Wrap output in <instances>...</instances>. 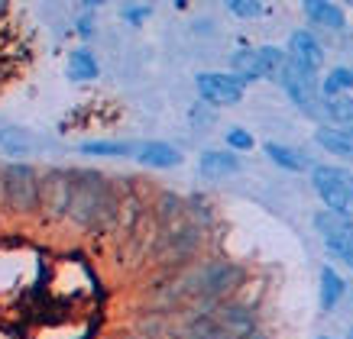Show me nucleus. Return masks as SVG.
I'll list each match as a JSON object with an SVG mask.
<instances>
[{"label": "nucleus", "instance_id": "9", "mask_svg": "<svg viewBox=\"0 0 353 339\" xmlns=\"http://www.w3.org/2000/svg\"><path fill=\"white\" fill-rule=\"evenodd\" d=\"M72 191H75V178L65 168H49L43 175V213L46 220H65L72 213Z\"/></svg>", "mask_w": 353, "mask_h": 339}, {"label": "nucleus", "instance_id": "26", "mask_svg": "<svg viewBox=\"0 0 353 339\" xmlns=\"http://www.w3.org/2000/svg\"><path fill=\"white\" fill-rule=\"evenodd\" d=\"M185 217H188L192 223H198L201 230H208V226L214 223V207L208 204L204 194H192V197L185 201Z\"/></svg>", "mask_w": 353, "mask_h": 339}, {"label": "nucleus", "instance_id": "24", "mask_svg": "<svg viewBox=\"0 0 353 339\" xmlns=\"http://www.w3.org/2000/svg\"><path fill=\"white\" fill-rule=\"evenodd\" d=\"M133 333L143 339H169L172 333V323H169V314H159V310H150V314H143L137 320V327Z\"/></svg>", "mask_w": 353, "mask_h": 339}, {"label": "nucleus", "instance_id": "23", "mask_svg": "<svg viewBox=\"0 0 353 339\" xmlns=\"http://www.w3.org/2000/svg\"><path fill=\"white\" fill-rule=\"evenodd\" d=\"M97 74H101V65H97L94 52L91 49H75V52L68 55V78L72 81H94Z\"/></svg>", "mask_w": 353, "mask_h": 339}, {"label": "nucleus", "instance_id": "31", "mask_svg": "<svg viewBox=\"0 0 353 339\" xmlns=\"http://www.w3.org/2000/svg\"><path fill=\"white\" fill-rule=\"evenodd\" d=\"M120 339H143V336H137V333H127V336H120Z\"/></svg>", "mask_w": 353, "mask_h": 339}, {"label": "nucleus", "instance_id": "33", "mask_svg": "<svg viewBox=\"0 0 353 339\" xmlns=\"http://www.w3.org/2000/svg\"><path fill=\"white\" fill-rule=\"evenodd\" d=\"M350 268H353V259H350Z\"/></svg>", "mask_w": 353, "mask_h": 339}, {"label": "nucleus", "instance_id": "10", "mask_svg": "<svg viewBox=\"0 0 353 339\" xmlns=\"http://www.w3.org/2000/svg\"><path fill=\"white\" fill-rule=\"evenodd\" d=\"M314 226L324 236L327 252L334 259H341L343 265H350V259H353V220L350 217H341V213H334V210H318L314 213Z\"/></svg>", "mask_w": 353, "mask_h": 339}, {"label": "nucleus", "instance_id": "27", "mask_svg": "<svg viewBox=\"0 0 353 339\" xmlns=\"http://www.w3.org/2000/svg\"><path fill=\"white\" fill-rule=\"evenodd\" d=\"M227 10L234 13L236 20H259L269 7L266 3H259V0H230V3H227Z\"/></svg>", "mask_w": 353, "mask_h": 339}, {"label": "nucleus", "instance_id": "17", "mask_svg": "<svg viewBox=\"0 0 353 339\" xmlns=\"http://www.w3.org/2000/svg\"><path fill=\"white\" fill-rule=\"evenodd\" d=\"M185 220V201L179 194L162 191L156 201H152V226L156 230H169V226H179Z\"/></svg>", "mask_w": 353, "mask_h": 339}, {"label": "nucleus", "instance_id": "25", "mask_svg": "<svg viewBox=\"0 0 353 339\" xmlns=\"http://www.w3.org/2000/svg\"><path fill=\"white\" fill-rule=\"evenodd\" d=\"M353 91V68H347V65H337V68H331V72L324 74L321 81V97H343Z\"/></svg>", "mask_w": 353, "mask_h": 339}, {"label": "nucleus", "instance_id": "21", "mask_svg": "<svg viewBox=\"0 0 353 339\" xmlns=\"http://www.w3.org/2000/svg\"><path fill=\"white\" fill-rule=\"evenodd\" d=\"M343 294H347V281H343V275L334 265H324L321 268V310L324 314H331V310L343 300Z\"/></svg>", "mask_w": 353, "mask_h": 339}, {"label": "nucleus", "instance_id": "20", "mask_svg": "<svg viewBox=\"0 0 353 339\" xmlns=\"http://www.w3.org/2000/svg\"><path fill=\"white\" fill-rule=\"evenodd\" d=\"M314 142L321 149H327L331 155L343 162H353V136L350 133H341V129H331V127H318L314 129Z\"/></svg>", "mask_w": 353, "mask_h": 339}, {"label": "nucleus", "instance_id": "29", "mask_svg": "<svg viewBox=\"0 0 353 339\" xmlns=\"http://www.w3.org/2000/svg\"><path fill=\"white\" fill-rule=\"evenodd\" d=\"M120 17H123L130 26H143V23L152 17V3H123V7H120Z\"/></svg>", "mask_w": 353, "mask_h": 339}, {"label": "nucleus", "instance_id": "6", "mask_svg": "<svg viewBox=\"0 0 353 339\" xmlns=\"http://www.w3.org/2000/svg\"><path fill=\"white\" fill-rule=\"evenodd\" d=\"M289 52H282L279 45H259V49H240L230 58V72L243 81V85H253V81H266V78H279L282 65H285Z\"/></svg>", "mask_w": 353, "mask_h": 339}, {"label": "nucleus", "instance_id": "30", "mask_svg": "<svg viewBox=\"0 0 353 339\" xmlns=\"http://www.w3.org/2000/svg\"><path fill=\"white\" fill-rule=\"evenodd\" d=\"M78 32H81V36H88V32H94V20H88V17H81V20H78Z\"/></svg>", "mask_w": 353, "mask_h": 339}, {"label": "nucleus", "instance_id": "2", "mask_svg": "<svg viewBox=\"0 0 353 339\" xmlns=\"http://www.w3.org/2000/svg\"><path fill=\"white\" fill-rule=\"evenodd\" d=\"M182 278L188 300H198V304H208V307L224 304L227 297L246 281L243 268L230 262V259H208L201 265H194L192 272H182Z\"/></svg>", "mask_w": 353, "mask_h": 339}, {"label": "nucleus", "instance_id": "12", "mask_svg": "<svg viewBox=\"0 0 353 339\" xmlns=\"http://www.w3.org/2000/svg\"><path fill=\"white\" fill-rule=\"evenodd\" d=\"M133 162H139L143 168L152 171H169L182 165V149H175L172 142H162V139H143Z\"/></svg>", "mask_w": 353, "mask_h": 339}, {"label": "nucleus", "instance_id": "18", "mask_svg": "<svg viewBox=\"0 0 353 339\" xmlns=\"http://www.w3.org/2000/svg\"><path fill=\"white\" fill-rule=\"evenodd\" d=\"M301 10H305V17H308L314 26H324V30H343V26H347V13H343V7L334 3V0H308Z\"/></svg>", "mask_w": 353, "mask_h": 339}, {"label": "nucleus", "instance_id": "22", "mask_svg": "<svg viewBox=\"0 0 353 339\" xmlns=\"http://www.w3.org/2000/svg\"><path fill=\"white\" fill-rule=\"evenodd\" d=\"M32 149H36V136H32L30 129L23 127H0V152H7V155H30Z\"/></svg>", "mask_w": 353, "mask_h": 339}, {"label": "nucleus", "instance_id": "4", "mask_svg": "<svg viewBox=\"0 0 353 339\" xmlns=\"http://www.w3.org/2000/svg\"><path fill=\"white\" fill-rule=\"evenodd\" d=\"M204 243V230L198 223H192L185 217L179 226H169V230H156V239H152V252H156V262L169 268H182L194 259V252L201 249Z\"/></svg>", "mask_w": 353, "mask_h": 339}, {"label": "nucleus", "instance_id": "3", "mask_svg": "<svg viewBox=\"0 0 353 339\" xmlns=\"http://www.w3.org/2000/svg\"><path fill=\"white\" fill-rule=\"evenodd\" d=\"M0 204L17 217H32L43 207V175L26 162L0 168Z\"/></svg>", "mask_w": 353, "mask_h": 339}, {"label": "nucleus", "instance_id": "32", "mask_svg": "<svg viewBox=\"0 0 353 339\" xmlns=\"http://www.w3.org/2000/svg\"><path fill=\"white\" fill-rule=\"evenodd\" d=\"M314 339H337V336H327V333H324V336H314Z\"/></svg>", "mask_w": 353, "mask_h": 339}, {"label": "nucleus", "instance_id": "8", "mask_svg": "<svg viewBox=\"0 0 353 339\" xmlns=\"http://www.w3.org/2000/svg\"><path fill=\"white\" fill-rule=\"evenodd\" d=\"M194 87H198L201 104L208 107H234L246 94V85L234 72H201L194 78Z\"/></svg>", "mask_w": 353, "mask_h": 339}, {"label": "nucleus", "instance_id": "5", "mask_svg": "<svg viewBox=\"0 0 353 339\" xmlns=\"http://www.w3.org/2000/svg\"><path fill=\"white\" fill-rule=\"evenodd\" d=\"M311 188L324 201V210H334L353 220V171L337 168V165H314Z\"/></svg>", "mask_w": 353, "mask_h": 339}, {"label": "nucleus", "instance_id": "13", "mask_svg": "<svg viewBox=\"0 0 353 339\" xmlns=\"http://www.w3.org/2000/svg\"><path fill=\"white\" fill-rule=\"evenodd\" d=\"M311 117L318 120V123L327 120V127L331 129H341V133H350L353 136V97L350 94L321 97V104H318V110H314Z\"/></svg>", "mask_w": 353, "mask_h": 339}, {"label": "nucleus", "instance_id": "1", "mask_svg": "<svg viewBox=\"0 0 353 339\" xmlns=\"http://www.w3.org/2000/svg\"><path fill=\"white\" fill-rule=\"evenodd\" d=\"M72 178H75V191H72L68 220L78 230H91V233H104L117 226L123 213V197L117 194V184L97 168H75Z\"/></svg>", "mask_w": 353, "mask_h": 339}, {"label": "nucleus", "instance_id": "7", "mask_svg": "<svg viewBox=\"0 0 353 339\" xmlns=\"http://www.w3.org/2000/svg\"><path fill=\"white\" fill-rule=\"evenodd\" d=\"M279 87L285 91V97H289L295 107H301L305 113H314L318 110V104H321V85H318V72H311V68H305L301 62H295V58H285V65H282V72H279Z\"/></svg>", "mask_w": 353, "mask_h": 339}, {"label": "nucleus", "instance_id": "14", "mask_svg": "<svg viewBox=\"0 0 353 339\" xmlns=\"http://www.w3.org/2000/svg\"><path fill=\"white\" fill-rule=\"evenodd\" d=\"M289 58L301 62L305 68H311V72H321L324 68V45H321V39H318L314 32H308V30H295L289 36Z\"/></svg>", "mask_w": 353, "mask_h": 339}, {"label": "nucleus", "instance_id": "28", "mask_svg": "<svg viewBox=\"0 0 353 339\" xmlns=\"http://www.w3.org/2000/svg\"><path fill=\"white\" fill-rule=\"evenodd\" d=\"M224 142H227V149H230V152H236V155H240V152H250V149L256 146V142H253V133H246L243 127L227 129Z\"/></svg>", "mask_w": 353, "mask_h": 339}, {"label": "nucleus", "instance_id": "15", "mask_svg": "<svg viewBox=\"0 0 353 339\" xmlns=\"http://www.w3.org/2000/svg\"><path fill=\"white\" fill-rule=\"evenodd\" d=\"M198 171L211 181L230 178V175L240 171V155L230 152V149H204L201 159H198Z\"/></svg>", "mask_w": 353, "mask_h": 339}, {"label": "nucleus", "instance_id": "11", "mask_svg": "<svg viewBox=\"0 0 353 339\" xmlns=\"http://www.w3.org/2000/svg\"><path fill=\"white\" fill-rule=\"evenodd\" d=\"M211 314L217 317V323H221L227 339H253L259 333L256 314H253V307H246V304L224 300V304H214Z\"/></svg>", "mask_w": 353, "mask_h": 339}, {"label": "nucleus", "instance_id": "16", "mask_svg": "<svg viewBox=\"0 0 353 339\" xmlns=\"http://www.w3.org/2000/svg\"><path fill=\"white\" fill-rule=\"evenodd\" d=\"M139 142H127V139H88L78 146L81 155L91 159H137Z\"/></svg>", "mask_w": 353, "mask_h": 339}, {"label": "nucleus", "instance_id": "19", "mask_svg": "<svg viewBox=\"0 0 353 339\" xmlns=\"http://www.w3.org/2000/svg\"><path fill=\"white\" fill-rule=\"evenodd\" d=\"M263 152H266V159L272 162V165H279L282 171H308V168H314L305 152H299L295 146H285V142H266Z\"/></svg>", "mask_w": 353, "mask_h": 339}]
</instances>
